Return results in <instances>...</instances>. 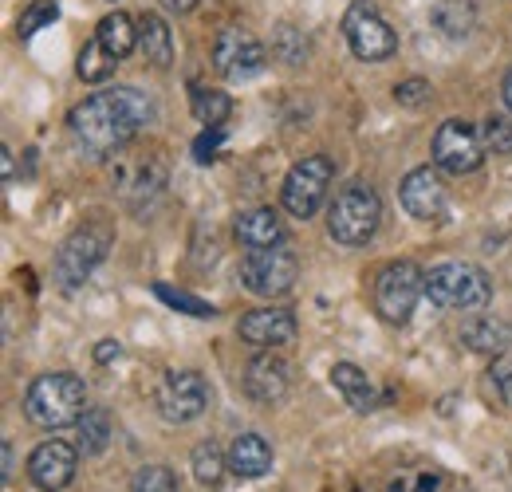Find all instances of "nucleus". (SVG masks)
Instances as JSON below:
<instances>
[{
  "mask_svg": "<svg viewBox=\"0 0 512 492\" xmlns=\"http://www.w3.org/2000/svg\"><path fill=\"white\" fill-rule=\"evenodd\" d=\"M272 60L284 63V67H300V63L308 60V40H304V32H296L292 24H280V28L272 32Z\"/></svg>",
  "mask_w": 512,
  "mask_h": 492,
  "instance_id": "obj_29",
  "label": "nucleus"
},
{
  "mask_svg": "<svg viewBox=\"0 0 512 492\" xmlns=\"http://www.w3.org/2000/svg\"><path fill=\"white\" fill-rule=\"evenodd\" d=\"M75 469H79V445L71 441H40L28 457V481L40 492H60L75 481Z\"/></svg>",
  "mask_w": 512,
  "mask_h": 492,
  "instance_id": "obj_14",
  "label": "nucleus"
},
{
  "mask_svg": "<svg viewBox=\"0 0 512 492\" xmlns=\"http://www.w3.org/2000/svg\"><path fill=\"white\" fill-rule=\"evenodd\" d=\"M461 343L477 355H505L512 347V323L501 315H477L461 327Z\"/></svg>",
  "mask_w": 512,
  "mask_h": 492,
  "instance_id": "obj_18",
  "label": "nucleus"
},
{
  "mask_svg": "<svg viewBox=\"0 0 512 492\" xmlns=\"http://www.w3.org/2000/svg\"><path fill=\"white\" fill-rule=\"evenodd\" d=\"M398 197H402V209L418 221H438L446 213V185L438 178V170H430V166L410 170L398 185Z\"/></svg>",
  "mask_w": 512,
  "mask_h": 492,
  "instance_id": "obj_16",
  "label": "nucleus"
},
{
  "mask_svg": "<svg viewBox=\"0 0 512 492\" xmlns=\"http://www.w3.org/2000/svg\"><path fill=\"white\" fill-rule=\"evenodd\" d=\"M394 99H398V107L418 111V107H426V103L434 99V87H430L426 79H406V83L394 87Z\"/></svg>",
  "mask_w": 512,
  "mask_h": 492,
  "instance_id": "obj_34",
  "label": "nucleus"
},
{
  "mask_svg": "<svg viewBox=\"0 0 512 492\" xmlns=\"http://www.w3.org/2000/svg\"><path fill=\"white\" fill-rule=\"evenodd\" d=\"M193 477H197V485H205V489H221V481H225V469H229V457L213 445V441H201L197 449H193Z\"/></svg>",
  "mask_w": 512,
  "mask_h": 492,
  "instance_id": "obj_26",
  "label": "nucleus"
},
{
  "mask_svg": "<svg viewBox=\"0 0 512 492\" xmlns=\"http://www.w3.org/2000/svg\"><path fill=\"white\" fill-rule=\"evenodd\" d=\"M16 477V453H12V441H4V481Z\"/></svg>",
  "mask_w": 512,
  "mask_h": 492,
  "instance_id": "obj_39",
  "label": "nucleus"
},
{
  "mask_svg": "<svg viewBox=\"0 0 512 492\" xmlns=\"http://www.w3.org/2000/svg\"><path fill=\"white\" fill-rule=\"evenodd\" d=\"M0 170H4V182H12V178H16V166H12V150H8V146L0 150Z\"/></svg>",
  "mask_w": 512,
  "mask_h": 492,
  "instance_id": "obj_40",
  "label": "nucleus"
},
{
  "mask_svg": "<svg viewBox=\"0 0 512 492\" xmlns=\"http://www.w3.org/2000/svg\"><path fill=\"white\" fill-rule=\"evenodd\" d=\"M383 221V201L367 182H351L347 189L335 193L331 209H327V233L339 245H367L379 233Z\"/></svg>",
  "mask_w": 512,
  "mask_h": 492,
  "instance_id": "obj_4",
  "label": "nucleus"
},
{
  "mask_svg": "<svg viewBox=\"0 0 512 492\" xmlns=\"http://www.w3.org/2000/svg\"><path fill=\"white\" fill-rule=\"evenodd\" d=\"M296 276H300V260H296V252L288 245L249 248V256L241 260V284L253 296H264V300L288 296Z\"/></svg>",
  "mask_w": 512,
  "mask_h": 492,
  "instance_id": "obj_10",
  "label": "nucleus"
},
{
  "mask_svg": "<svg viewBox=\"0 0 512 492\" xmlns=\"http://www.w3.org/2000/svg\"><path fill=\"white\" fill-rule=\"evenodd\" d=\"M245 394L260 406H280L292 394V367L276 351H260L245 367Z\"/></svg>",
  "mask_w": 512,
  "mask_h": 492,
  "instance_id": "obj_15",
  "label": "nucleus"
},
{
  "mask_svg": "<svg viewBox=\"0 0 512 492\" xmlns=\"http://www.w3.org/2000/svg\"><path fill=\"white\" fill-rule=\"evenodd\" d=\"M229 469L245 481H256L272 469V445L260 433H237L233 449H229Z\"/></svg>",
  "mask_w": 512,
  "mask_h": 492,
  "instance_id": "obj_20",
  "label": "nucleus"
},
{
  "mask_svg": "<svg viewBox=\"0 0 512 492\" xmlns=\"http://www.w3.org/2000/svg\"><path fill=\"white\" fill-rule=\"evenodd\" d=\"M75 430H79V453L95 457V453H103L107 441H111V414L95 406V410H87V414L75 422Z\"/></svg>",
  "mask_w": 512,
  "mask_h": 492,
  "instance_id": "obj_27",
  "label": "nucleus"
},
{
  "mask_svg": "<svg viewBox=\"0 0 512 492\" xmlns=\"http://www.w3.org/2000/svg\"><path fill=\"white\" fill-rule=\"evenodd\" d=\"M331 382H335V390L343 394V402H347L351 410L367 414V410L379 406V390H375V382L367 378V370H359L355 363H335V367H331Z\"/></svg>",
  "mask_w": 512,
  "mask_h": 492,
  "instance_id": "obj_21",
  "label": "nucleus"
},
{
  "mask_svg": "<svg viewBox=\"0 0 512 492\" xmlns=\"http://www.w3.org/2000/svg\"><path fill=\"white\" fill-rule=\"evenodd\" d=\"M426 296L446 311H473L489 304L493 284L477 264L449 260V264H438L426 272Z\"/></svg>",
  "mask_w": 512,
  "mask_h": 492,
  "instance_id": "obj_6",
  "label": "nucleus"
},
{
  "mask_svg": "<svg viewBox=\"0 0 512 492\" xmlns=\"http://www.w3.org/2000/svg\"><path fill=\"white\" fill-rule=\"evenodd\" d=\"M343 36H347L351 56L363 63L390 60V56L398 52V36H394V28L386 24L383 12H379L371 0H351V4H347Z\"/></svg>",
  "mask_w": 512,
  "mask_h": 492,
  "instance_id": "obj_9",
  "label": "nucleus"
},
{
  "mask_svg": "<svg viewBox=\"0 0 512 492\" xmlns=\"http://www.w3.org/2000/svg\"><path fill=\"white\" fill-rule=\"evenodd\" d=\"M430 24L446 40H465L477 28V4L473 0H438L434 12H430Z\"/></svg>",
  "mask_w": 512,
  "mask_h": 492,
  "instance_id": "obj_23",
  "label": "nucleus"
},
{
  "mask_svg": "<svg viewBox=\"0 0 512 492\" xmlns=\"http://www.w3.org/2000/svg\"><path fill=\"white\" fill-rule=\"evenodd\" d=\"M130 492H178V477L166 465H142L130 481Z\"/></svg>",
  "mask_w": 512,
  "mask_h": 492,
  "instance_id": "obj_32",
  "label": "nucleus"
},
{
  "mask_svg": "<svg viewBox=\"0 0 512 492\" xmlns=\"http://www.w3.org/2000/svg\"><path fill=\"white\" fill-rule=\"evenodd\" d=\"M138 36H142L138 48H142L146 63H154L158 71L174 63V36H170V24L158 12H142L138 16Z\"/></svg>",
  "mask_w": 512,
  "mask_h": 492,
  "instance_id": "obj_22",
  "label": "nucleus"
},
{
  "mask_svg": "<svg viewBox=\"0 0 512 492\" xmlns=\"http://www.w3.org/2000/svg\"><path fill=\"white\" fill-rule=\"evenodd\" d=\"M481 162H485V142L473 126L461 123V119H449L438 126V134H434V166L438 170L461 178V174H473Z\"/></svg>",
  "mask_w": 512,
  "mask_h": 492,
  "instance_id": "obj_11",
  "label": "nucleus"
},
{
  "mask_svg": "<svg viewBox=\"0 0 512 492\" xmlns=\"http://www.w3.org/2000/svg\"><path fill=\"white\" fill-rule=\"evenodd\" d=\"M221 142H225V130H221V126H205V130L197 134V142H193V158H197L201 166L217 162V150H221Z\"/></svg>",
  "mask_w": 512,
  "mask_h": 492,
  "instance_id": "obj_35",
  "label": "nucleus"
},
{
  "mask_svg": "<svg viewBox=\"0 0 512 492\" xmlns=\"http://www.w3.org/2000/svg\"><path fill=\"white\" fill-rule=\"evenodd\" d=\"M390 492H442V477L438 473H418V477H402L394 481Z\"/></svg>",
  "mask_w": 512,
  "mask_h": 492,
  "instance_id": "obj_37",
  "label": "nucleus"
},
{
  "mask_svg": "<svg viewBox=\"0 0 512 492\" xmlns=\"http://www.w3.org/2000/svg\"><path fill=\"white\" fill-rule=\"evenodd\" d=\"M115 67H119V60L103 48L99 36H95L91 44H83V52H79V60H75V71H79L83 83H107V79L115 75Z\"/></svg>",
  "mask_w": 512,
  "mask_h": 492,
  "instance_id": "obj_25",
  "label": "nucleus"
},
{
  "mask_svg": "<svg viewBox=\"0 0 512 492\" xmlns=\"http://www.w3.org/2000/svg\"><path fill=\"white\" fill-rule=\"evenodd\" d=\"M233 115V99L225 91H193V119L201 126H225V119Z\"/></svg>",
  "mask_w": 512,
  "mask_h": 492,
  "instance_id": "obj_28",
  "label": "nucleus"
},
{
  "mask_svg": "<svg viewBox=\"0 0 512 492\" xmlns=\"http://www.w3.org/2000/svg\"><path fill=\"white\" fill-rule=\"evenodd\" d=\"M335 182V162L327 154H312L304 162H296L288 170V178L280 185V205L288 217L308 221L320 213V205L327 201V189Z\"/></svg>",
  "mask_w": 512,
  "mask_h": 492,
  "instance_id": "obj_8",
  "label": "nucleus"
},
{
  "mask_svg": "<svg viewBox=\"0 0 512 492\" xmlns=\"http://www.w3.org/2000/svg\"><path fill=\"white\" fill-rule=\"evenodd\" d=\"M489 382L497 386L501 402L512 410V351H505V355H497V359H493V367H489Z\"/></svg>",
  "mask_w": 512,
  "mask_h": 492,
  "instance_id": "obj_36",
  "label": "nucleus"
},
{
  "mask_svg": "<svg viewBox=\"0 0 512 492\" xmlns=\"http://www.w3.org/2000/svg\"><path fill=\"white\" fill-rule=\"evenodd\" d=\"M422 296H426V272L414 260H390V264H383L379 276H375V288H371L379 319L398 323V327L414 315Z\"/></svg>",
  "mask_w": 512,
  "mask_h": 492,
  "instance_id": "obj_7",
  "label": "nucleus"
},
{
  "mask_svg": "<svg viewBox=\"0 0 512 492\" xmlns=\"http://www.w3.org/2000/svg\"><path fill=\"white\" fill-rule=\"evenodd\" d=\"M87 414V386L79 374L56 370V374H40L28 394H24V418L40 430H64L75 426Z\"/></svg>",
  "mask_w": 512,
  "mask_h": 492,
  "instance_id": "obj_2",
  "label": "nucleus"
},
{
  "mask_svg": "<svg viewBox=\"0 0 512 492\" xmlns=\"http://www.w3.org/2000/svg\"><path fill=\"white\" fill-rule=\"evenodd\" d=\"M205 406H209V386L197 370H170L166 382L158 386V410L174 426L197 422L205 414Z\"/></svg>",
  "mask_w": 512,
  "mask_h": 492,
  "instance_id": "obj_12",
  "label": "nucleus"
},
{
  "mask_svg": "<svg viewBox=\"0 0 512 492\" xmlns=\"http://www.w3.org/2000/svg\"><path fill=\"white\" fill-rule=\"evenodd\" d=\"M264 63H268L264 44L256 40L253 32H245V28H225V32L213 40V67H217V75H225V79H233V83L260 75Z\"/></svg>",
  "mask_w": 512,
  "mask_h": 492,
  "instance_id": "obj_13",
  "label": "nucleus"
},
{
  "mask_svg": "<svg viewBox=\"0 0 512 492\" xmlns=\"http://www.w3.org/2000/svg\"><path fill=\"white\" fill-rule=\"evenodd\" d=\"M111 245H115L111 221H103V217L83 221L64 245H60V252H56V280H60V288L71 292V288L87 284V276L107 260Z\"/></svg>",
  "mask_w": 512,
  "mask_h": 492,
  "instance_id": "obj_5",
  "label": "nucleus"
},
{
  "mask_svg": "<svg viewBox=\"0 0 512 492\" xmlns=\"http://www.w3.org/2000/svg\"><path fill=\"white\" fill-rule=\"evenodd\" d=\"M60 20V4L56 0H32L24 12H20V20H16V36L20 40H32L40 28H48V24H56Z\"/></svg>",
  "mask_w": 512,
  "mask_h": 492,
  "instance_id": "obj_30",
  "label": "nucleus"
},
{
  "mask_svg": "<svg viewBox=\"0 0 512 492\" xmlns=\"http://www.w3.org/2000/svg\"><path fill=\"white\" fill-rule=\"evenodd\" d=\"M99 40H103V48L115 56V60H127L130 52L138 48V20H130L127 12H111V16H103L99 20V32H95Z\"/></svg>",
  "mask_w": 512,
  "mask_h": 492,
  "instance_id": "obj_24",
  "label": "nucleus"
},
{
  "mask_svg": "<svg viewBox=\"0 0 512 492\" xmlns=\"http://www.w3.org/2000/svg\"><path fill=\"white\" fill-rule=\"evenodd\" d=\"M170 166L158 150H119L111 162V185L130 213H146L162 201Z\"/></svg>",
  "mask_w": 512,
  "mask_h": 492,
  "instance_id": "obj_3",
  "label": "nucleus"
},
{
  "mask_svg": "<svg viewBox=\"0 0 512 492\" xmlns=\"http://www.w3.org/2000/svg\"><path fill=\"white\" fill-rule=\"evenodd\" d=\"M150 119H154V103L138 87H107V91L87 95L67 115V126H71L75 146L87 158L103 162V158L127 150Z\"/></svg>",
  "mask_w": 512,
  "mask_h": 492,
  "instance_id": "obj_1",
  "label": "nucleus"
},
{
  "mask_svg": "<svg viewBox=\"0 0 512 492\" xmlns=\"http://www.w3.org/2000/svg\"><path fill=\"white\" fill-rule=\"evenodd\" d=\"M233 233H237V241H241L245 248L284 245V221H280V213H276V209H268V205L241 213V217H237V225H233Z\"/></svg>",
  "mask_w": 512,
  "mask_h": 492,
  "instance_id": "obj_19",
  "label": "nucleus"
},
{
  "mask_svg": "<svg viewBox=\"0 0 512 492\" xmlns=\"http://www.w3.org/2000/svg\"><path fill=\"white\" fill-rule=\"evenodd\" d=\"M197 0H166V8H174V12H190Z\"/></svg>",
  "mask_w": 512,
  "mask_h": 492,
  "instance_id": "obj_42",
  "label": "nucleus"
},
{
  "mask_svg": "<svg viewBox=\"0 0 512 492\" xmlns=\"http://www.w3.org/2000/svg\"><path fill=\"white\" fill-rule=\"evenodd\" d=\"M481 142H485L489 154L509 158L512 154V123L509 119H489V123L481 126Z\"/></svg>",
  "mask_w": 512,
  "mask_h": 492,
  "instance_id": "obj_33",
  "label": "nucleus"
},
{
  "mask_svg": "<svg viewBox=\"0 0 512 492\" xmlns=\"http://www.w3.org/2000/svg\"><path fill=\"white\" fill-rule=\"evenodd\" d=\"M154 296H158L162 304H170V308H178V311H186V315H193V319H213V315H217V308H213V304L197 300V296L182 292V288H170V284H154Z\"/></svg>",
  "mask_w": 512,
  "mask_h": 492,
  "instance_id": "obj_31",
  "label": "nucleus"
},
{
  "mask_svg": "<svg viewBox=\"0 0 512 492\" xmlns=\"http://www.w3.org/2000/svg\"><path fill=\"white\" fill-rule=\"evenodd\" d=\"M237 335L249 343V347H260V351H272V347H288L296 339V315L284 308H256L245 311L241 323H237Z\"/></svg>",
  "mask_w": 512,
  "mask_h": 492,
  "instance_id": "obj_17",
  "label": "nucleus"
},
{
  "mask_svg": "<svg viewBox=\"0 0 512 492\" xmlns=\"http://www.w3.org/2000/svg\"><path fill=\"white\" fill-rule=\"evenodd\" d=\"M501 99H505V107L512 111V71L505 75V83H501Z\"/></svg>",
  "mask_w": 512,
  "mask_h": 492,
  "instance_id": "obj_41",
  "label": "nucleus"
},
{
  "mask_svg": "<svg viewBox=\"0 0 512 492\" xmlns=\"http://www.w3.org/2000/svg\"><path fill=\"white\" fill-rule=\"evenodd\" d=\"M123 355V343H115V339H103L99 347H95V363L99 367H107V363H115Z\"/></svg>",
  "mask_w": 512,
  "mask_h": 492,
  "instance_id": "obj_38",
  "label": "nucleus"
}]
</instances>
